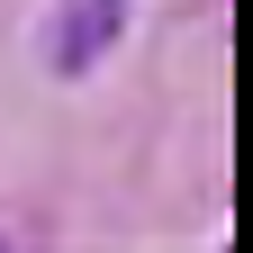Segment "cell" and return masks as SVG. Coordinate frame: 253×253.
Returning <instances> with one entry per match:
<instances>
[{
	"mask_svg": "<svg viewBox=\"0 0 253 253\" xmlns=\"http://www.w3.org/2000/svg\"><path fill=\"white\" fill-rule=\"evenodd\" d=\"M126 9H136V0H54V18H45V73L54 82L100 73L109 45L126 37Z\"/></svg>",
	"mask_w": 253,
	"mask_h": 253,
	"instance_id": "1",
	"label": "cell"
}]
</instances>
